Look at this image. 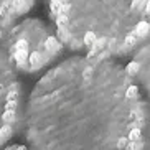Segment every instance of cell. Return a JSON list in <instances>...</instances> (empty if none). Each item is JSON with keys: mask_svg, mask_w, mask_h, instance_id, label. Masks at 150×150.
<instances>
[{"mask_svg": "<svg viewBox=\"0 0 150 150\" xmlns=\"http://www.w3.org/2000/svg\"><path fill=\"white\" fill-rule=\"evenodd\" d=\"M33 150H145L149 106L127 69L76 56L38 81L23 114Z\"/></svg>", "mask_w": 150, "mask_h": 150, "instance_id": "obj_1", "label": "cell"}, {"mask_svg": "<svg viewBox=\"0 0 150 150\" xmlns=\"http://www.w3.org/2000/svg\"><path fill=\"white\" fill-rule=\"evenodd\" d=\"M64 48L83 56L130 54L150 28V0H46Z\"/></svg>", "mask_w": 150, "mask_h": 150, "instance_id": "obj_2", "label": "cell"}, {"mask_svg": "<svg viewBox=\"0 0 150 150\" xmlns=\"http://www.w3.org/2000/svg\"><path fill=\"white\" fill-rule=\"evenodd\" d=\"M63 50L54 28L38 18L13 23L0 36V53L15 73H38L56 61Z\"/></svg>", "mask_w": 150, "mask_h": 150, "instance_id": "obj_3", "label": "cell"}, {"mask_svg": "<svg viewBox=\"0 0 150 150\" xmlns=\"http://www.w3.org/2000/svg\"><path fill=\"white\" fill-rule=\"evenodd\" d=\"M22 120V86L17 73L0 53V147L17 134Z\"/></svg>", "mask_w": 150, "mask_h": 150, "instance_id": "obj_4", "label": "cell"}, {"mask_svg": "<svg viewBox=\"0 0 150 150\" xmlns=\"http://www.w3.org/2000/svg\"><path fill=\"white\" fill-rule=\"evenodd\" d=\"M130 54L132 58L125 69L137 86L142 84L147 89L149 88V40L140 43Z\"/></svg>", "mask_w": 150, "mask_h": 150, "instance_id": "obj_5", "label": "cell"}, {"mask_svg": "<svg viewBox=\"0 0 150 150\" xmlns=\"http://www.w3.org/2000/svg\"><path fill=\"white\" fill-rule=\"evenodd\" d=\"M33 4L35 0H0V36L27 13Z\"/></svg>", "mask_w": 150, "mask_h": 150, "instance_id": "obj_6", "label": "cell"}, {"mask_svg": "<svg viewBox=\"0 0 150 150\" xmlns=\"http://www.w3.org/2000/svg\"><path fill=\"white\" fill-rule=\"evenodd\" d=\"M4 150H30V149L25 147V145H12V147H7V149H4Z\"/></svg>", "mask_w": 150, "mask_h": 150, "instance_id": "obj_7", "label": "cell"}]
</instances>
